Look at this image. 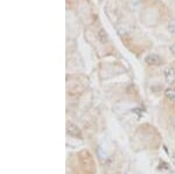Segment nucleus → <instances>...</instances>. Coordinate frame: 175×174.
I'll return each mask as SVG.
<instances>
[{"mask_svg": "<svg viewBox=\"0 0 175 174\" xmlns=\"http://www.w3.org/2000/svg\"><path fill=\"white\" fill-rule=\"evenodd\" d=\"M67 132H68L69 136L75 137V138H82V131H81V129H79L77 125L72 124V123H68V125H67Z\"/></svg>", "mask_w": 175, "mask_h": 174, "instance_id": "1", "label": "nucleus"}, {"mask_svg": "<svg viewBox=\"0 0 175 174\" xmlns=\"http://www.w3.org/2000/svg\"><path fill=\"white\" fill-rule=\"evenodd\" d=\"M145 62L150 66H158L161 63V59H160L159 55L156 54H148L146 57H145Z\"/></svg>", "mask_w": 175, "mask_h": 174, "instance_id": "2", "label": "nucleus"}, {"mask_svg": "<svg viewBox=\"0 0 175 174\" xmlns=\"http://www.w3.org/2000/svg\"><path fill=\"white\" fill-rule=\"evenodd\" d=\"M163 75H165V78L168 83H173L175 81V71L174 69L172 68H166L165 71H163Z\"/></svg>", "mask_w": 175, "mask_h": 174, "instance_id": "3", "label": "nucleus"}, {"mask_svg": "<svg viewBox=\"0 0 175 174\" xmlns=\"http://www.w3.org/2000/svg\"><path fill=\"white\" fill-rule=\"evenodd\" d=\"M97 36H98V40L100 41V43H106L107 41H109L107 33L104 29H99L98 34H97Z\"/></svg>", "mask_w": 175, "mask_h": 174, "instance_id": "4", "label": "nucleus"}, {"mask_svg": "<svg viewBox=\"0 0 175 174\" xmlns=\"http://www.w3.org/2000/svg\"><path fill=\"white\" fill-rule=\"evenodd\" d=\"M97 155H98V158L102 161H105L107 159V153L104 151V148L102 147V146H98L97 147Z\"/></svg>", "mask_w": 175, "mask_h": 174, "instance_id": "5", "label": "nucleus"}, {"mask_svg": "<svg viewBox=\"0 0 175 174\" xmlns=\"http://www.w3.org/2000/svg\"><path fill=\"white\" fill-rule=\"evenodd\" d=\"M165 96H166L168 99L175 101V90H174V89H170V88H168V89H166V90H165Z\"/></svg>", "mask_w": 175, "mask_h": 174, "instance_id": "6", "label": "nucleus"}, {"mask_svg": "<svg viewBox=\"0 0 175 174\" xmlns=\"http://www.w3.org/2000/svg\"><path fill=\"white\" fill-rule=\"evenodd\" d=\"M168 29L172 34H175V19L170 20L169 23H168Z\"/></svg>", "mask_w": 175, "mask_h": 174, "instance_id": "7", "label": "nucleus"}, {"mask_svg": "<svg viewBox=\"0 0 175 174\" xmlns=\"http://www.w3.org/2000/svg\"><path fill=\"white\" fill-rule=\"evenodd\" d=\"M160 168H162V169H168L169 167H168V165L165 162V161H160Z\"/></svg>", "mask_w": 175, "mask_h": 174, "instance_id": "8", "label": "nucleus"}, {"mask_svg": "<svg viewBox=\"0 0 175 174\" xmlns=\"http://www.w3.org/2000/svg\"><path fill=\"white\" fill-rule=\"evenodd\" d=\"M170 52L175 55V43H173V45L170 46Z\"/></svg>", "mask_w": 175, "mask_h": 174, "instance_id": "9", "label": "nucleus"}, {"mask_svg": "<svg viewBox=\"0 0 175 174\" xmlns=\"http://www.w3.org/2000/svg\"><path fill=\"white\" fill-rule=\"evenodd\" d=\"M133 112H136L137 114H141V111H140L139 109H133Z\"/></svg>", "mask_w": 175, "mask_h": 174, "instance_id": "10", "label": "nucleus"}, {"mask_svg": "<svg viewBox=\"0 0 175 174\" xmlns=\"http://www.w3.org/2000/svg\"><path fill=\"white\" fill-rule=\"evenodd\" d=\"M172 160H173V162L175 164V152L174 153H172Z\"/></svg>", "mask_w": 175, "mask_h": 174, "instance_id": "11", "label": "nucleus"}]
</instances>
